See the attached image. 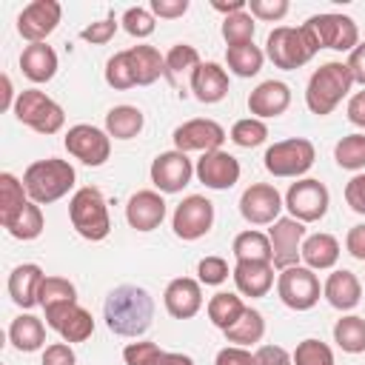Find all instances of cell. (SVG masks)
Masks as SVG:
<instances>
[{
	"label": "cell",
	"mask_w": 365,
	"mask_h": 365,
	"mask_svg": "<svg viewBox=\"0 0 365 365\" xmlns=\"http://www.w3.org/2000/svg\"><path fill=\"white\" fill-rule=\"evenodd\" d=\"M106 328L117 336H143L154 319V299L140 285H117L103 302Z\"/></svg>",
	"instance_id": "6da1fadb"
},
{
	"label": "cell",
	"mask_w": 365,
	"mask_h": 365,
	"mask_svg": "<svg viewBox=\"0 0 365 365\" xmlns=\"http://www.w3.org/2000/svg\"><path fill=\"white\" fill-rule=\"evenodd\" d=\"M74 168L68 160L60 157H48V160H34L26 171H23V185L31 202L37 205H48L57 202L60 197H66L74 188Z\"/></svg>",
	"instance_id": "7a4b0ae2"
},
{
	"label": "cell",
	"mask_w": 365,
	"mask_h": 365,
	"mask_svg": "<svg viewBox=\"0 0 365 365\" xmlns=\"http://www.w3.org/2000/svg\"><path fill=\"white\" fill-rule=\"evenodd\" d=\"M351 86H354V77H351L345 63H339V60L322 63L311 74V80L305 86V106H308V111L317 114V117L331 114L342 103V97H348Z\"/></svg>",
	"instance_id": "3957f363"
},
{
	"label": "cell",
	"mask_w": 365,
	"mask_h": 365,
	"mask_svg": "<svg viewBox=\"0 0 365 365\" xmlns=\"http://www.w3.org/2000/svg\"><path fill=\"white\" fill-rule=\"evenodd\" d=\"M68 220L83 240H91V242L106 240L111 231V220H108V205L103 191L94 185L77 188L68 202Z\"/></svg>",
	"instance_id": "277c9868"
},
{
	"label": "cell",
	"mask_w": 365,
	"mask_h": 365,
	"mask_svg": "<svg viewBox=\"0 0 365 365\" xmlns=\"http://www.w3.org/2000/svg\"><path fill=\"white\" fill-rule=\"evenodd\" d=\"M317 43L308 37V31L299 26V29H291V26H277L268 40H265V54L268 60L282 68V71H294V68H302L314 54H317Z\"/></svg>",
	"instance_id": "5b68a950"
},
{
	"label": "cell",
	"mask_w": 365,
	"mask_h": 365,
	"mask_svg": "<svg viewBox=\"0 0 365 365\" xmlns=\"http://www.w3.org/2000/svg\"><path fill=\"white\" fill-rule=\"evenodd\" d=\"M14 117L29 125L31 131L37 134H57L66 123V111L60 103H54L46 91L40 88H26L17 94V103H14Z\"/></svg>",
	"instance_id": "8992f818"
},
{
	"label": "cell",
	"mask_w": 365,
	"mask_h": 365,
	"mask_svg": "<svg viewBox=\"0 0 365 365\" xmlns=\"http://www.w3.org/2000/svg\"><path fill=\"white\" fill-rule=\"evenodd\" d=\"M308 37L317 43V48H334V51H354L359 46V29L348 14L325 11L314 14L302 23Z\"/></svg>",
	"instance_id": "52a82bcc"
},
{
	"label": "cell",
	"mask_w": 365,
	"mask_h": 365,
	"mask_svg": "<svg viewBox=\"0 0 365 365\" xmlns=\"http://www.w3.org/2000/svg\"><path fill=\"white\" fill-rule=\"evenodd\" d=\"M317 160V148L305 137H288L274 145H268L262 163L265 171L274 177H302Z\"/></svg>",
	"instance_id": "ba28073f"
},
{
	"label": "cell",
	"mask_w": 365,
	"mask_h": 365,
	"mask_svg": "<svg viewBox=\"0 0 365 365\" xmlns=\"http://www.w3.org/2000/svg\"><path fill=\"white\" fill-rule=\"evenodd\" d=\"M277 294L291 311H311L319 302V279L305 265L282 268L277 277Z\"/></svg>",
	"instance_id": "9c48e42d"
},
{
	"label": "cell",
	"mask_w": 365,
	"mask_h": 365,
	"mask_svg": "<svg viewBox=\"0 0 365 365\" xmlns=\"http://www.w3.org/2000/svg\"><path fill=\"white\" fill-rule=\"evenodd\" d=\"M328 202H331V194H328L325 182H319L314 177L297 180L285 191L288 217H294L299 222H317V220H322L325 211H328Z\"/></svg>",
	"instance_id": "30bf717a"
},
{
	"label": "cell",
	"mask_w": 365,
	"mask_h": 365,
	"mask_svg": "<svg viewBox=\"0 0 365 365\" xmlns=\"http://www.w3.org/2000/svg\"><path fill=\"white\" fill-rule=\"evenodd\" d=\"M63 145H66V151H68L71 157H77L83 165H91V168L103 165V163L108 160V154H111V137H108L103 128L88 125V123L71 125V128L66 131Z\"/></svg>",
	"instance_id": "8fae6325"
},
{
	"label": "cell",
	"mask_w": 365,
	"mask_h": 365,
	"mask_svg": "<svg viewBox=\"0 0 365 365\" xmlns=\"http://www.w3.org/2000/svg\"><path fill=\"white\" fill-rule=\"evenodd\" d=\"M214 225V202L200 197V194H191L185 197L177 208H174V217H171V228L180 240L185 242H194L200 237H205Z\"/></svg>",
	"instance_id": "7c38bea8"
},
{
	"label": "cell",
	"mask_w": 365,
	"mask_h": 365,
	"mask_svg": "<svg viewBox=\"0 0 365 365\" xmlns=\"http://www.w3.org/2000/svg\"><path fill=\"white\" fill-rule=\"evenodd\" d=\"M282 208L285 200L271 182H251L240 197V214L251 225H274Z\"/></svg>",
	"instance_id": "4fadbf2b"
},
{
	"label": "cell",
	"mask_w": 365,
	"mask_h": 365,
	"mask_svg": "<svg viewBox=\"0 0 365 365\" xmlns=\"http://www.w3.org/2000/svg\"><path fill=\"white\" fill-rule=\"evenodd\" d=\"M268 240H271V265L274 268H291L297 265V259H302V242H305V222L294 220V217H279L271 228H268Z\"/></svg>",
	"instance_id": "5bb4252c"
},
{
	"label": "cell",
	"mask_w": 365,
	"mask_h": 365,
	"mask_svg": "<svg viewBox=\"0 0 365 365\" xmlns=\"http://www.w3.org/2000/svg\"><path fill=\"white\" fill-rule=\"evenodd\" d=\"M63 17V6L57 0H31L17 14V34L29 43H46V37L57 29Z\"/></svg>",
	"instance_id": "9a60e30c"
},
{
	"label": "cell",
	"mask_w": 365,
	"mask_h": 365,
	"mask_svg": "<svg viewBox=\"0 0 365 365\" xmlns=\"http://www.w3.org/2000/svg\"><path fill=\"white\" fill-rule=\"evenodd\" d=\"M46 325L51 331H57L63 336V342H68V345L71 342H86L94 334V319L83 305H77V299L46 308Z\"/></svg>",
	"instance_id": "2e32d148"
},
{
	"label": "cell",
	"mask_w": 365,
	"mask_h": 365,
	"mask_svg": "<svg viewBox=\"0 0 365 365\" xmlns=\"http://www.w3.org/2000/svg\"><path fill=\"white\" fill-rule=\"evenodd\" d=\"M222 143H225V128L217 120L197 117V120H188L174 128V148L182 154H188V151L208 154V151H217Z\"/></svg>",
	"instance_id": "e0dca14e"
},
{
	"label": "cell",
	"mask_w": 365,
	"mask_h": 365,
	"mask_svg": "<svg viewBox=\"0 0 365 365\" xmlns=\"http://www.w3.org/2000/svg\"><path fill=\"white\" fill-rule=\"evenodd\" d=\"M191 177H194V165H191L188 154H182V151H177V148L157 154L154 163H151V182H154V188L163 191V194H177V191H182V188L191 182Z\"/></svg>",
	"instance_id": "ac0fdd59"
},
{
	"label": "cell",
	"mask_w": 365,
	"mask_h": 365,
	"mask_svg": "<svg viewBox=\"0 0 365 365\" xmlns=\"http://www.w3.org/2000/svg\"><path fill=\"white\" fill-rule=\"evenodd\" d=\"M194 174H197V180H200L205 188H211V191H225V188L237 185V180H240V163H237V157H231L228 151L217 148V151H208V154H202V157L197 160Z\"/></svg>",
	"instance_id": "d6986e66"
},
{
	"label": "cell",
	"mask_w": 365,
	"mask_h": 365,
	"mask_svg": "<svg viewBox=\"0 0 365 365\" xmlns=\"http://www.w3.org/2000/svg\"><path fill=\"white\" fill-rule=\"evenodd\" d=\"M202 282L200 279H191V277H177L165 285V294H163V302H165V311L174 317V319H191L200 314L202 308Z\"/></svg>",
	"instance_id": "ffe728a7"
},
{
	"label": "cell",
	"mask_w": 365,
	"mask_h": 365,
	"mask_svg": "<svg viewBox=\"0 0 365 365\" xmlns=\"http://www.w3.org/2000/svg\"><path fill=\"white\" fill-rule=\"evenodd\" d=\"M125 220L134 231H154L165 220V200L160 191H137L125 202Z\"/></svg>",
	"instance_id": "44dd1931"
},
{
	"label": "cell",
	"mask_w": 365,
	"mask_h": 365,
	"mask_svg": "<svg viewBox=\"0 0 365 365\" xmlns=\"http://www.w3.org/2000/svg\"><path fill=\"white\" fill-rule=\"evenodd\" d=\"M291 106V88L282 80H265L248 94V111L257 120L265 117H279Z\"/></svg>",
	"instance_id": "7402d4cb"
},
{
	"label": "cell",
	"mask_w": 365,
	"mask_h": 365,
	"mask_svg": "<svg viewBox=\"0 0 365 365\" xmlns=\"http://www.w3.org/2000/svg\"><path fill=\"white\" fill-rule=\"evenodd\" d=\"M46 274L40 265L34 262H23L9 274V297L17 308L29 311L34 305H40V285H43Z\"/></svg>",
	"instance_id": "603a6c76"
},
{
	"label": "cell",
	"mask_w": 365,
	"mask_h": 365,
	"mask_svg": "<svg viewBox=\"0 0 365 365\" xmlns=\"http://www.w3.org/2000/svg\"><path fill=\"white\" fill-rule=\"evenodd\" d=\"M231 277H234V285H237V291L242 297L257 299V297H265L271 291V285H274V265L262 262V259H242V262L234 265Z\"/></svg>",
	"instance_id": "cb8c5ba5"
},
{
	"label": "cell",
	"mask_w": 365,
	"mask_h": 365,
	"mask_svg": "<svg viewBox=\"0 0 365 365\" xmlns=\"http://www.w3.org/2000/svg\"><path fill=\"white\" fill-rule=\"evenodd\" d=\"M191 94L211 106V103H220L225 94H228V74L220 63H200L194 71H191Z\"/></svg>",
	"instance_id": "d4e9b609"
},
{
	"label": "cell",
	"mask_w": 365,
	"mask_h": 365,
	"mask_svg": "<svg viewBox=\"0 0 365 365\" xmlns=\"http://www.w3.org/2000/svg\"><path fill=\"white\" fill-rule=\"evenodd\" d=\"M322 297L328 299L331 308H336V311H351V308H356L359 299H362V285H359V279H356L354 271L339 268V271L328 274V279H325V285H322Z\"/></svg>",
	"instance_id": "484cf974"
},
{
	"label": "cell",
	"mask_w": 365,
	"mask_h": 365,
	"mask_svg": "<svg viewBox=\"0 0 365 365\" xmlns=\"http://www.w3.org/2000/svg\"><path fill=\"white\" fill-rule=\"evenodd\" d=\"M20 71L31 83H48L57 74V54L46 43H29L20 54Z\"/></svg>",
	"instance_id": "4316f807"
},
{
	"label": "cell",
	"mask_w": 365,
	"mask_h": 365,
	"mask_svg": "<svg viewBox=\"0 0 365 365\" xmlns=\"http://www.w3.org/2000/svg\"><path fill=\"white\" fill-rule=\"evenodd\" d=\"M302 259H305V268H311V271L334 268L336 259H339V240L334 234H311V237H305Z\"/></svg>",
	"instance_id": "83f0119b"
},
{
	"label": "cell",
	"mask_w": 365,
	"mask_h": 365,
	"mask_svg": "<svg viewBox=\"0 0 365 365\" xmlns=\"http://www.w3.org/2000/svg\"><path fill=\"white\" fill-rule=\"evenodd\" d=\"M128 60H131V71H134V83L137 86H151L154 80H160L165 74V57L154 48V46H131L128 48Z\"/></svg>",
	"instance_id": "f1b7e54d"
},
{
	"label": "cell",
	"mask_w": 365,
	"mask_h": 365,
	"mask_svg": "<svg viewBox=\"0 0 365 365\" xmlns=\"http://www.w3.org/2000/svg\"><path fill=\"white\" fill-rule=\"evenodd\" d=\"M9 342L23 354L40 351L46 345V325L34 314H20L9 325Z\"/></svg>",
	"instance_id": "f546056e"
},
{
	"label": "cell",
	"mask_w": 365,
	"mask_h": 365,
	"mask_svg": "<svg viewBox=\"0 0 365 365\" xmlns=\"http://www.w3.org/2000/svg\"><path fill=\"white\" fill-rule=\"evenodd\" d=\"M143 125H145V117L137 106H114L106 114V134L114 140H131L143 131Z\"/></svg>",
	"instance_id": "4dcf8cb0"
},
{
	"label": "cell",
	"mask_w": 365,
	"mask_h": 365,
	"mask_svg": "<svg viewBox=\"0 0 365 365\" xmlns=\"http://www.w3.org/2000/svg\"><path fill=\"white\" fill-rule=\"evenodd\" d=\"M26 202H29V194H26L23 180H17L14 174L3 171L0 174V225L6 228L23 211Z\"/></svg>",
	"instance_id": "1f68e13d"
},
{
	"label": "cell",
	"mask_w": 365,
	"mask_h": 365,
	"mask_svg": "<svg viewBox=\"0 0 365 365\" xmlns=\"http://www.w3.org/2000/svg\"><path fill=\"white\" fill-rule=\"evenodd\" d=\"M248 305L237 297V294H228V291H220V294H214L211 299H208V319H211V325H217L220 331H228L240 317H242V311H245Z\"/></svg>",
	"instance_id": "d6a6232c"
},
{
	"label": "cell",
	"mask_w": 365,
	"mask_h": 365,
	"mask_svg": "<svg viewBox=\"0 0 365 365\" xmlns=\"http://www.w3.org/2000/svg\"><path fill=\"white\" fill-rule=\"evenodd\" d=\"M222 334H225L228 342H234V345H240V348L257 345V342L262 339V334H265V319H262V314H259L257 308H245L242 317H240L228 331H222Z\"/></svg>",
	"instance_id": "836d02e7"
},
{
	"label": "cell",
	"mask_w": 365,
	"mask_h": 365,
	"mask_svg": "<svg viewBox=\"0 0 365 365\" xmlns=\"http://www.w3.org/2000/svg\"><path fill=\"white\" fill-rule=\"evenodd\" d=\"M231 251H234L237 262H242V259H262V262H271V257H274L268 234L254 231V228H248V231L237 234V237H234Z\"/></svg>",
	"instance_id": "e575fe53"
},
{
	"label": "cell",
	"mask_w": 365,
	"mask_h": 365,
	"mask_svg": "<svg viewBox=\"0 0 365 365\" xmlns=\"http://www.w3.org/2000/svg\"><path fill=\"white\" fill-rule=\"evenodd\" d=\"M225 63L228 68L237 74V77H254L259 74L262 63H265V51L254 43H245V46H231L225 51Z\"/></svg>",
	"instance_id": "d590c367"
},
{
	"label": "cell",
	"mask_w": 365,
	"mask_h": 365,
	"mask_svg": "<svg viewBox=\"0 0 365 365\" xmlns=\"http://www.w3.org/2000/svg\"><path fill=\"white\" fill-rule=\"evenodd\" d=\"M334 342L345 354H362L365 351V317L348 314V317L336 319V325H334Z\"/></svg>",
	"instance_id": "8d00e7d4"
},
{
	"label": "cell",
	"mask_w": 365,
	"mask_h": 365,
	"mask_svg": "<svg viewBox=\"0 0 365 365\" xmlns=\"http://www.w3.org/2000/svg\"><path fill=\"white\" fill-rule=\"evenodd\" d=\"M43 228H46V220H43V211H40V205L37 202H26L23 205V211L6 225V231L14 237V240H23V242H29V240H37L40 234H43Z\"/></svg>",
	"instance_id": "74e56055"
},
{
	"label": "cell",
	"mask_w": 365,
	"mask_h": 365,
	"mask_svg": "<svg viewBox=\"0 0 365 365\" xmlns=\"http://www.w3.org/2000/svg\"><path fill=\"white\" fill-rule=\"evenodd\" d=\"M334 160L339 168L362 171L365 168V134H348L334 145Z\"/></svg>",
	"instance_id": "f35d334b"
},
{
	"label": "cell",
	"mask_w": 365,
	"mask_h": 365,
	"mask_svg": "<svg viewBox=\"0 0 365 365\" xmlns=\"http://www.w3.org/2000/svg\"><path fill=\"white\" fill-rule=\"evenodd\" d=\"M200 66V51L194 48V46H188V43H177V46H171L168 48V54H165V77L174 83L182 71H194Z\"/></svg>",
	"instance_id": "ab89813d"
},
{
	"label": "cell",
	"mask_w": 365,
	"mask_h": 365,
	"mask_svg": "<svg viewBox=\"0 0 365 365\" xmlns=\"http://www.w3.org/2000/svg\"><path fill=\"white\" fill-rule=\"evenodd\" d=\"M222 40L231 46H245V43H254V17L248 11H240V14H231L222 20Z\"/></svg>",
	"instance_id": "60d3db41"
},
{
	"label": "cell",
	"mask_w": 365,
	"mask_h": 365,
	"mask_svg": "<svg viewBox=\"0 0 365 365\" xmlns=\"http://www.w3.org/2000/svg\"><path fill=\"white\" fill-rule=\"evenodd\" d=\"M265 137H268V125L257 117H245L231 125V143H237L240 148H257L265 143Z\"/></svg>",
	"instance_id": "b9f144b4"
},
{
	"label": "cell",
	"mask_w": 365,
	"mask_h": 365,
	"mask_svg": "<svg viewBox=\"0 0 365 365\" xmlns=\"http://www.w3.org/2000/svg\"><path fill=\"white\" fill-rule=\"evenodd\" d=\"M74 299H77V288L66 277H46L43 279V285H40V305H43V311L51 308V305H60V302H74Z\"/></svg>",
	"instance_id": "7bdbcfd3"
},
{
	"label": "cell",
	"mask_w": 365,
	"mask_h": 365,
	"mask_svg": "<svg viewBox=\"0 0 365 365\" xmlns=\"http://www.w3.org/2000/svg\"><path fill=\"white\" fill-rule=\"evenodd\" d=\"M106 83L117 91H125V88H134V71H131V60H128V48L125 51H117L114 57H108L106 63Z\"/></svg>",
	"instance_id": "ee69618b"
},
{
	"label": "cell",
	"mask_w": 365,
	"mask_h": 365,
	"mask_svg": "<svg viewBox=\"0 0 365 365\" xmlns=\"http://www.w3.org/2000/svg\"><path fill=\"white\" fill-rule=\"evenodd\" d=\"M291 356L294 365H334V351L319 339H302Z\"/></svg>",
	"instance_id": "f6af8a7d"
},
{
	"label": "cell",
	"mask_w": 365,
	"mask_h": 365,
	"mask_svg": "<svg viewBox=\"0 0 365 365\" xmlns=\"http://www.w3.org/2000/svg\"><path fill=\"white\" fill-rule=\"evenodd\" d=\"M123 29L131 34V37H137V40H143V37H148L151 31H154V14L148 11V9H143V6H131V9H125V14H123Z\"/></svg>",
	"instance_id": "bcb514c9"
},
{
	"label": "cell",
	"mask_w": 365,
	"mask_h": 365,
	"mask_svg": "<svg viewBox=\"0 0 365 365\" xmlns=\"http://www.w3.org/2000/svg\"><path fill=\"white\" fill-rule=\"evenodd\" d=\"M197 279L202 285H222L228 279V262L222 257H202L197 262Z\"/></svg>",
	"instance_id": "7dc6e473"
},
{
	"label": "cell",
	"mask_w": 365,
	"mask_h": 365,
	"mask_svg": "<svg viewBox=\"0 0 365 365\" xmlns=\"http://www.w3.org/2000/svg\"><path fill=\"white\" fill-rule=\"evenodd\" d=\"M160 354H163V348H160L157 342H148V339H143V342H128V345L123 348L125 365H154Z\"/></svg>",
	"instance_id": "c3c4849f"
},
{
	"label": "cell",
	"mask_w": 365,
	"mask_h": 365,
	"mask_svg": "<svg viewBox=\"0 0 365 365\" xmlns=\"http://www.w3.org/2000/svg\"><path fill=\"white\" fill-rule=\"evenodd\" d=\"M248 14L257 20H282L288 14V0H248Z\"/></svg>",
	"instance_id": "681fc988"
},
{
	"label": "cell",
	"mask_w": 365,
	"mask_h": 365,
	"mask_svg": "<svg viewBox=\"0 0 365 365\" xmlns=\"http://www.w3.org/2000/svg\"><path fill=\"white\" fill-rule=\"evenodd\" d=\"M117 26H120V23L114 20V14H111V17H103V20L91 23V26H86V29L80 31V40H86V43H91V46H103V43H108V40L114 37Z\"/></svg>",
	"instance_id": "f907efd6"
},
{
	"label": "cell",
	"mask_w": 365,
	"mask_h": 365,
	"mask_svg": "<svg viewBox=\"0 0 365 365\" xmlns=\"http://www.w3.org/2000/svg\"><path fill=\"white\" fill-rule=\"evenodd\" d=\"M345 202L354 214H362L365 217V171L351 177L348 185H345Z\"/></svg>",
	"instance_id": "816d5d0a"
},
{
	"label": "cell",
	"mask_w": 365,
	"mask_h": 365,
	"mask_svg": "<svg viewBox=\"0 0 365 365\" xmlns=\"http://www.w3.org/2000/svg\"><path fill=\"white\" fill-rule=\"evenodd\" d=\"M40 365H77V356L68 342H51V345H46Z\"/></svg>",
	"instance_id": "f5cc1de1"
},
{
	"label": "cell",
	"mask_w": 365,
	"mask_h": 365,
	"mask_svg": "<svg viewBox=\"0 0 365 365\" xmlns=\"http://www.w3.org/2000/svg\"><path fill=\"white\" fill-rule=\"evenodd\" d=\"M254 359L257 365H294V356L282 345H259Z\"/></svg>",
	"instance_id": "db71d44e"
},
{
	"label": "cell",
	"mask_w": 365,
	"mask_h": 365,
	"mask_svg": "<svg viewBox=\"0 0 365 365\" xmlns=\"http://www.w3.org/2000/svg\"><path fill=\"white\" fill-rule=\"evenodd\" d=\"M148 11L154 17H163V20H177L188 11V0H151Z\"/></svg>",
	"instance_id": "11a10c76"
},
{
	"label": "cell",
	"mask_w": 365,
	"mask_h": 365,
	"mask_svg": "<svg viewBox=\"0 0 365 365\" xmlns=\"http://www.w3.org/2000/svg\"><path fill=\"white\" fill-rule=\"evenodd\" d=\"M214 365H257V359H254L251 351H245V348H240V345H228V348H222V351L217 354Z\"/></svg>",
	"instance_id": "9f6ffc18"
},
{
	"label": "cell",
	"mask_w": 365,
	"mask_h": 365,
	"mask_svg": "<svg viewBox=\"0 0 365 365\" xmlns=\"http://www.w3.org/2000/svg\"><path fill=\"white\" fill-rule=\"evenodd\" d=\"M345 248H348V254H351L354 259L365 262V222H359V225H354V228L348 231Z\"/></svg>",
	"instance_id": "6f0895ef"
},
{
	"label": "cell",
	"mask_w": 365,
	"mask_h": 365,
	"mask_svg": "<svg viewBox=\"0 0 365 365\" xmlns=\"http://www.w3.org/2000/svg\"><path fill=\"white\" fill-rule=\"evenodd\" d=\"M348 71H351V77H354V83H359V86H365V43H359L351 54H348Z\"/></svg>",
	"instance_id": "680465c9"
},
{
	"label": "cell",
	"mask_w": 365,
	"mask_h": 365,
	"mask_svg": "<svg viewBox=\"0 0 365 365\" xmlns=\"http://www.w3.org/2000/svg\"><path fill=\"white\" fill-rule=\"evenodd\" d=\"M348 120L356 125V128H365V91H356L351 100H348Z\"/></svg>",
	"instance_id": "91938a15"
},
{
	"label": "cell",
	"mask_w": 365,
	"mask_h": 365,
	"mask_svg": "<svg viewBox=\"0 0 365 365\" xmlns=\"http://www.w3.org/2000/svg\"><path fill=\"white\" fill-rule=\"evenodd\" d=\"M14 103H17V97H14V88H11V77L9 74H3L0 77V111H14Z\"/></svg>",
	"instance_id": "94428289"
},
{
	"label": "cell",
	"mask_w": 365,
	"mask_h": 365,
	"mask_svg": "<svg viewBox=\"0 0 365 365\" xmlns=\"http://www.w3.org/2000/svg\"><path fill=\"white\" fill-rule=\"evenodd\" d=\"M211 9H214V11H222L225 17H231V14H240V11H245V9H248V3H245V0H228V3H220V0H214V3H211Z\"/></svg>",
	"instance_id": "6125c7cd"
},
{
	"label": "cell",
	"mask_w": 365,
	"mask_h": 365,
	"mask_svg": "<svg viewBox=\"0 0 365 365\" xmlns=\"http://www.w3.org/2000/svg\"><path fill=\"white\" fill-rule=\"evenodd\" d=\"M154 365H194V359L188 356V354H174V351H163L160 356H157V362Z\"/></svg>",
	"instance_id": "be15d7a7"
}]
</instances>
